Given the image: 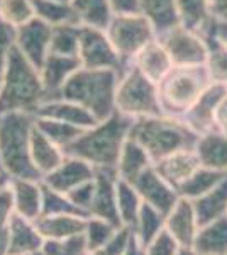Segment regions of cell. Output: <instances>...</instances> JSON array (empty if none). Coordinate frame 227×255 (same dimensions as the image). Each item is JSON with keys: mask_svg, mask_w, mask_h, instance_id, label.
Instances as JSON below:
<instances>
[{"mask_svg": "<svg viewBox=\"0 0 227 255\" xmlns=\"http://www.w3.org/2000/svg\"><path fill=\"white\" fill-rule=\"evenodd\" d=\"M227 172L221 170H214V168L207 167H200L187 182H183L181 186L176 189L180 197H187L190 201H195L199 197L205 196L209 191H212L214 187L224 179V175Z\"/></svg>", "mask_w": 227, "mask_h": 255, "instance_id": "33", "label": "cell"}, {"mask_svg": "<svg viewBox=\"0 0 227 255\" xmlns=\"http://www.w3.org/2000/svg\"><path fill=\"white\" fill-rule=\"evenodd\" d=\"M34 7L36 17L43 19L51 26H63V24H78L75 10L72 3L56 2V0H31Z\"/></svg>", "mask_w": 227, "mask_h": 255, "instance_id": "34", "label": "cell"}, {"mask_svg": "<svg viewBox=\"0 0 227 255\" xmlns=\"http://www.w3.org/2000/svg\"><path fill=\"white\" fill-rule=\"evenodd\" d=\"M151 165H152V160L150 155H148V151L144 150L136 139L127 136V139L122 145L117 168H115L119 179L133 184L134 180Z\"/></svg>", "mask_w": 227, "mask_h": 255, "instance_id": "24", "label": "cell"}, {"mask_svg": "<svg viewBox=\"0 0 227 255\" xmlns=\"http://www.w3.org/2000/svg\"><path fill=\"white\" fill-rule=\"evenodd\" d=\"M9 180H10V177L7 175V174H0V191H2L3 187L9 184Z\"/></svg>", "mask_w": 227, "mask_h": 255, "instance_id": "54", "label": "cell"}, {"mask_svg": "<svg viewBox=\"0 0 227 255\" xmlns=\"http://www.w3.org/2000/svg\"><path fill=\"white\" fill-rule=\"evenodd\" d=\"M78 46H80V27L76 24L53 26L49 53L65 56H78Z\"/></svg>", "mask_w": 227, "mask_h": 255, "instance_id": "35", "label": "cell"}, {"mask_svg": "<svg viewBox=\"0 0 227 255\" xmlns=\"http://www.w3.org/2000/svg\"><path fill=\"white\" fill-rule=\"evenodd\" d=\"M56 2H63V3H72V0H56Z\"/></svg>", "mask_w": 227, "mask_h": 255, "instance_id": "55", "label": "cell"}, {"mask_svg": "<svg viewBox=\"0 0 227 255\" xmlns=\"http://www.w3.org/2000/svg\"><path fill=\"white\" fill-rule=\"evenodd\" d=\"M181 247L166 230L159 233L150 245L143 249V255H178Z\"/></svg>", "mask_w": 227, "mask_h": 255, "instance_id": "43", "label": "cell"}, {"mask_svg": "<svg viewBox=\"0 0 227 255\" xmlns=\"http://www.w3.org/2000/svg\"><path fill=\"white\" fill-rule=\"evenodd\" d=\"M78 68H81L78 56H65L49 53L39 70L46 94H60L63 85L67 84V80Z\"/></svg>", "mask_w": 227, "mask_h": 255, "instance_id": "21", "label": "cell"}, {"mask_svg": "<svg viewBox=\"0 0 227 255\" xmlns=\"http://www.w3.org/2000/svg\"><path fill=\"white\" fill-rule=\"evenodd\" d=\"M78 60L81 68L88 70H115L121 68V56L102 29L90 26L80 27Z\"/></svg>", "mask_w": 227, "mask_h": 255, "instance_id": "9", "label": "cell"}, {"mask_svg": "<svg viewBox=\"0 0 227 255\" xmlns=\"http://www.w3.org/2000/svg\"><path fill=\"white\" fill-rule=\"evenodd\" d=\"M192 249L199 255H227V215L199 226Z\"/></svg>", "mask_w": 227, "mask_h": 255, "instance_id": "23", "label": "cell"}, {"mask_svg": "<svg viewBox=\"0 0 227 255\" xmlns=\"http://www.w3.org/2000/svg\"><path fill=\"white\" fill-rule=\"evenodd\" d=\"M44 101L46 90L39 70L14 44L0 80V114L14 111L34 114Z\"/></svg>", "mask_w": 227, "mask_h": 255, "instance_id": "2", "label": "cell"}, {"mask_svg": "<svg viewBox=\"0 0 227 255\" xmlns=\"http://www.w3.org/2000/svg\"><path fill=\"white\" fill-rule=\"evenodd\" d=\"M224 94L226 89L222 85H216V87H210L209 90L202 92V96L197 99L195 104L185 113L183 123L197 134L212 131L216 109L224 99Z\"/></svg>", "mask_w": 227, "mask_h": 255, "instance_id": "17", "label": "cell"}, {"mask_svg": "<svg viewBox=\"0 0 227 255\" xmlns=\"http://www.w3.org/2000/svg\"><path fill=\"white\" fill-rule=\"evenodd\" d=\"M136 191L139 192L144 203L151 204L164 216L170 213V209L175 206L180 199V194L175 187H171L166 180L156 172L154 165L148 167L141 175L133 182Z\"/></svg>", "mask_w": 227, "mask_h": 255, "instance_id": "13", "label": "cell"}, {"mask_svg": "<svg viewBox=\"0 0 227 255\" xmlns=\"http://www.w3.org/2000/svg\"><path fill=\"white\" fill-rule=\"evenodd\" d=\"M119 230L121 228L114 226L112 223H109V221L102 220V218L88 216L85 223V230H83V237H85L86 247H88V252H93V250L100 249L102 245L109 244Z\"/></svg>", "mask_w": 227, "mask_h": 255, "instance_id": "38", "label": "cell"}, {"mask_svg": "<svg viewBox=\"0 0 227 255\" xmlns=\"http://www.w3.org/2000/svg\"><path fill=\"white\" fill-rule=\"evenodd\" d=\"M109 3L115 15L141 14V0H109Z\"/></svg>", "mask_w": 227, "mask_h": 255, "instance_id": "48", "label": "cell"}, {"mask_svg": "<svg viewBox=\"0 0 227 255\" xmlns=\"http://www.w3.org/2000/svg\"><path fill=\"white\" fill-rule=\"evenodd\" d=\"M214 125H217L219 133L227 136V97L222 99L221 104L216 109V116H214Z\"/></svg>", "mask_w": 227, "mask_h": 255, "instance_id": "49", "label": "cell"}, {"mask_svg": "<svg viewBox=\"0 0 227 255\" xmlns=\"http://www.w3.org/2000/svg\"><path fill=\"white\" fill-rule=\"evenodd\" d=\"M164 230L175 238L180 247H192L199 232V221L193 201L180 197L176 204L164 216Z\"/></svg>", "mask_w": 227, "mask_h": 255, "instance_id": "15", "label": "cell"}, {"mask_svg": "<svg viewBox=\"0 0 227 255\" xmlns=\"http://www.w3.org/2000/svg\"><path fill=\"white\" fill-rule=\"evenodd\" d=\"M117 85L115 70L78 68L63 85L60 99L85 108L97 118V121H105L115 113Z\"/></svg>", "mask_w": 227, "mask_h": 255, "instance_id": "5", "label": "cell"}, {"mask_svg": "<svg viewBox=\"0 0 227 255\" xmlns=\"http://www.w3.org/2000/svg\"><path fill=\"white\" fill-rule=\"evenodd\" d=\"M41 252L44 255H88L83 233L67 238H46Z\"/></svg>", "mask_w": 227, "mask_h": 255, "instance_id": "40", "label": "cell"}, {"mask_svg": "<svg viewBox=\"0 0 227 255\" xmlns=\"http://www.w3.org/2000/svg\"><path fill=\"white\" fill-rule=\"evenodd\" d=\"M133 238V230L121 228L109 244L102 245L100 249L93 250L88 255H126V250L129 247V242Z\"/></svg>", "mask_w": 227, "mask_h": 255, "instance_id": "44", "label": "cell"}, {"mask_svg": "<svg viewBox=\"0 0 227 255\" xmlns=\"http://www.w3.org/2000/svg\"><path fill=\"white\" fill-rule=\"evenodd\" d=\"M202 167L227 172V136L219 131H209L199 136L195 145Z\"/></svg>", "mask_w": 227, "mask_h": 255, "instance_id": "25", "label": "cell"}, {"mask_svg": "<svg viewBox=\"0 0 227 255\" xmlns=\"http://www.w3.org/2000/svg\"><path fill=\"white\" fill-rule=\"evenodd\" d=\"M14 213H15V209H14V199H12V189H10V184H7V186L0 191V255H7L10 223H12Z\"/></svg>", "mask_w": 227, "mask_h": 255, "instance_id": "42", "label": "cell"}, {"mask_svg": "<svg viewBox=\"0 0 227 255\" xmlns=\"http://www.w3.org/2000/svg\"><path fill=\"white\" fill-rule=\"evenodd\" d=\"M34 116L56 119V121H63L68 123V125L78 126L81 129H88V128H93L97 123H100L97 121V118L90 111H86L85 108H81V106H78L72 101H65V99L44 101L34 111Z\"/></svg>", "mask_w": 227, "mask_h": 255, "instance_id": "18", "label": "cell"}, {"mask_svg": "<svg viewBox=\"0 0 227 255\" xmlns=\"http://www.w3.org/2000/svg\"><path fill=\"white\" fill-rule=\"evenodd\" d=\"M44 238L38 232V226L34 221H29L26 218L14 213L10 223L9 235V249L7 255H34L43 249Z\"/></svg>", "mask_w": 227, "mask_h": 255, "instance_id": "20", "label": "cell"}, {"mask_svg": "<svg viewBox=\"0 0 227 255\" xmlns=\"http://www.w3.org/2000/svg\"><path fill=\"white\" fill-rule=\"evenodd\" d=\"M41 186H43V213H41V216H53V215L86 216L85 213H81L80 209L70 201V197L67 194L48 187L44 182H41Z\"/></svg>", "mask_w": 227, "mask_h": 255, "instance_id": "39", "label": "cell"}, {"mask_svg": "<svg viewBox=\"0 0 227 255\" xmlns=\"http://www.w3.org/2000/svg\"><path fill=\"white\" fill-rule=\"evenodd\" d=\"M53 26L39 17H32L26 24L15 27V46L26 58L41 70L44 60L49 55Z\"/></svg>", "mask_w": 227, "mask_h": 255, "instance_id": "10", "label": "cell"}, {"mask_svg": "<svg viewBox=\"0 0 227 255\" xmlns=\"http://www.w3.org/2000/svg\"><path fill=\"white\" fill-rule=\"evenodd\" d=\"M36 116L32 113L0 114V160L10 179L41 180L31 160V133Z\"/></svg>", "mask_w": 227, "mask_h": 255, "instance_id": "3", "label": "cell"}, {"mask_svg": "<svg viewBox=\"0 0 227 255\" xmlns=\"http://www.w3.org/2000/svg\"><path fill=\"white\" fill-rule=\"evenodd\" d=\"M14 209L19 216L36 221L43 213V186L41 180L10 179Z\"/></svg>", "mask_w": 227, "mask_h": 255, "instance_id": "19", "label": "cell"}, {"mask_svg": "<svg viewBox=\"0 0 227 255\" xmlns=\"http://www.w3.org/2000/svg\"><path fill=\"white\" fill-rule=\"evenodd\" d=\"M129 136L148 151L152 163L175 151L195 150L199 141V134L190 129L183 119H173L171 116L134 119Z\"/></svg>", "mask_w": 227, "mask_h": 255, "instance_id": "4", "label": "cell"}, {"mask_svg": "<svg viewBox=\"0 0 227 255\" xmlns=\"http://www.w3.org/2000/svg\"><path fill=\"white\" fill-rule=\"evenodd\" d=\"M141 14L146 15L152 27L163 34L180 24L176 0H141Z\"/></svg>", "mask_w": 227, "mask_h": 255, "instance_id": "30", "label": "cell"}, {"mask_svg": "<svg viewBox=\"0 0 227 255\" xmlns=\"http://www.w3.org/2000/svg\"><path fill=\"white\" fill-rule=\"evenodd\" d=\"M31 160L41 177L53 172L65 160V151L49 139L43 131L36 126L31 133Z\"/></svg>", "mask_w": 227, "mask_h": 255, "instance_id": "22", "label": "cell"}, {"mask_svg": "<svg viewBox=\"0 0 227 255\" xmlns=\"http://www.w3.org/2000/svg\"><path fill=\"white\" fill-rule=\"evenodd\" d=\"M164 230V215L161 211H158L156 208H152L151 204L144 203L139 209V216L136 221L133 233L136 237V240L139 242V245L146 247L150 245L156 237L159 235Z\"/></svg>", "mask_w": 227, "mask_h": 255, "instance_id": "32", "label": "cell"}, {"mask_svg": "<svg viewBox=\"0 0 227 255\" xmlns=\"http://www.w3.org/2000/svg\"><path fill=\"white\" fill-rule=\"evenodd\" d=\"M115 191H117V211L121 223L124 228H134L136 221L139 216V209L143 206V199L139 192L136 191L133 184L126 182V180L119 179L115 184Z\"/></svg>", "mask_w": 227, "mask_h": 255, "instance_id": "31", "label": "cell"}, {"mask_svg": "<svg viewBox=\"0 0 227 255\" xmlns=\"http://www.w3.org/2000/svg\"><path fill=\"white\" fill-rule=\"evenodd\" d=\"M210 75L217 82H227V48L216 44L210 55Z\"/></svg>", "mask_w": 227, "mask_h": 255, "instance_id": "47", "label": "cell"}, {"mask_svg": "<svg viewBox=\"0 0 227 255\" xmlns=\"http://www.w3.org/2000/svg\"><path fill=\"white\" fill-rule=\"evenodd\" d=\"M36 17L31 0H0V19L19 27Z\"/></svg>", "mask_w": 227, "mask_h": 255, "instance_id": "41", "label": "cell"}, {"mask_svg": "<svg viewBox=\"0 0 227 255\" xmlns=\"http://www.w3.org/2000/svg\"><path fill=\"white\" fill-rule=\"evenodd\" d=\"M0 174H5V172H3V167H2V160H0Z\"/></svg>", "mask_w": 227, "mask_h": 255, "instance_id": "56", "label": "cell"}, {"mask_svg": "<svg viewBox=\"0 0 227 255\" xmlns=\"http://www.w3.org/2000/svg\"><path fill=\"white\" fill-rule=\"evenodd\" d=\"M199 226L227 215V174L212 191L193 201Z\"/></svg>", "mask_w": 227, "mask_h": 255, "instance_id": "28", "label": "cell"}, {"mask_svg": "<svg viewBox=\"0 0 227 255\" xmlns=\"http://www.w3.org/2000/svg\"><path fill=\"white\" fill-rule=\"evenodd\" d=\"M216 31H217V34H219V38L224 39V43L227 44V22L219 24V26L216 27Z\"/></svg>", "mask_w": 227, "mask_h": 255, "instance_id": "52", "label": "cell"}, {"mask_svg": "<svg viewBox=\"0 0 227 255\" xmlns=\"http://www.w3.org/2000/svg\"><path fill=\"white\" fill-rule=\"evenodd\" d=\"M72 7L83 26L104 31L112 20V9L109 0H72Z\"/></svg>", "mask_w": 227, "mask_h": 255, "instance_id": "29", "label": "cell"}, {"mask_svg": "<svg viewBox=\"0 0 227 255\" xmlns=\"http://www.w3.org/2000/svg\"><path fill=\"white\" fill-rule=\"evenodd\" d=\"M95 172H97V168L90 165L88 162H85V160L65 155L63 162L53 172L44 175L41 179V182H44L48 187L55 189L58 192L68 194L70 191H73L80 184L86 182V180H92L95 177Z\"/></svg>", "mask_w": 227, "mask_h": 255, "instance_id": "14", "label": "cell"}, {"mask_svg": "<svg viewBox=\"0 0 227 255\" xmlns=\"http://www.w3.org/2000/svg\"><path fill=\"white\" fill-rule=\"evenodd\" d=\"M209 0H176V14L181 27L187 31H199L205 26Z\"/></svg>", "mask_w": 227, "mask_h": 255, "instance_id": "37", "label": "cell"}, {"mask_svg": "<svg viewBox=\"0 0 227 255\" xmlns=\"http://www.w3.org/2000/svg\"><path fill=\"white\" fill-rule=\"evenodd\" d=\"M115 111L133 119L163 116L154 82L134 67L127 72L115 90Z\"/></svg>", "mask_w": 227, "mask_h": 255, "instance_id": "7", "label": "cell"}, {"mask_svg": "<svg viewBox=\"0 0 227 255\" xmlns=\"http://www.w3.org/2000/svg\"><path fill=\"white\" fill-rule=\"evenodd\" d=\"M209 7L217 17L227 20V0H209Z\"/></svg>", "mask_w": 227, "mask_h": 255, "instance_id": "50", "label": "cell"}, {"mask_svg": "<svg viewBox=\"0 0 227 255\" xmlns=\"http://www.w3.org/2000/svg\"><path fill=\"white\" fill-rule=\"evenodd\" d=\"M107 36L119 56L138 55L152 38V24L146 15H115L107 27Z\"/></svg>", "mask_w": 227, "mask_h": 255, "instance_id": "8", "label": "cell"}, {"mask_svg": "<svg viewBox=\"0 0 227 255\" xmlns=\"http://www.w3.org/2000/svg\"><path fill=\"white\" fill-rule=\"evenodd\" d=\"M126 255H143V247L139 245L138 240H136L134 233H133V238H131V242H129V247H127V250H126Z\"/></svg>", "mask_w": 227, "mask_h": 255, "instance_id": "51", "label": "cell"}, {"mask_svg": "<svg viewBox=\"0 0 227 255\" xmlns=\"http://www.w3.org/2000/svg\"><path fill=\"white\" fill-rule=\"evenodd\" d=\"M138 67L144 75L148 77L151 82H161L166 77V73L171 70V58L168 55V51L164 49L163 44L158 43H150L144 46L141 51L138 53Z\"/></svg>", "mask_w": 227, "mask_h": 255, "instance_id": "26", "label": "cell"}, {"mask_svg": "<svg viewBox=\"0 0 227 255\" xmlns=\"http://www.w3.org/2000/svg\"><path fill=\"white\" fill-rule=\"evenodd\" d=\"M133 118L115 111L105 121L97 123L65 148V155L81 158L95 168H117L124 141L129 136Z\"/></svg>", "mask_w": 227, "mask_h": 255, "instance_id": "1", "label": "cell"}, {"mask_svg": "<svg viewBox=\"0 0 227 255\" xmlns=\"http://www.w3.org/2000/svg\"><path fill=\"white\" fill-rule=\"evenodd\" d=\"M88 216L80 215H53L41 216L34 221L38 232L43 238H67L73 235H80L85 230V223Z\"/></svg>", "mask_w": 227, "mask_h": 255, "instance_id": "27", "label": "cell"}, {"mask_svg": "<svg viewBox=\"0 0 227 255\" xmlns=\"http://www.w3.org/2000/svg\"><path fill=\"white\" fill-rule=\"evenodd\" d=\"M163 46L170 55L171 63L178 67H197L207 60V48L202 39L181 26H175L164 32Z\"/></svg>", "mask_w": 227, "mask_h": 255, "instance_id": "11", "label": "cell"}, {"mask_svg": "<svg viewBox=\"0 0 227 255\" xmlns=\"http://www.w3.org/2000/svg\"><path fill=\"white\" fill-rule=\"evenodd\" d=\"M178 255H199V254H197L195 250L192 249V247H181Z\"/></svg>", "mask_w": 227, "mask_h": 255, "instance_id": "53", "label": "cell"}, {"mask_svg": "<svg viewBox=\"0 0 227 255\" xmlns=\"http://www.w3.org/2000/svg\"><path fill=\"white\" fill-rule=\"evenodd\" d=\"M117 172L110 168H97L95 172V192L88 209V216L102 218L117 228H124L117 211Z\"/></svg>", "mask_w": 227, "mask_h": 255, "instance_id": "12", "label": "cell"}, {"mask_svg": "<svg viewBox=\"0 0 227 255\" xmlns=\"http://www.w3.org/2000/svg\"><path fill=\"white\" fill-rule=\"evenodd\" d=\"M93 192H95V177L92 180H86V182L80 184V186L75 187L73 191H70L67 196L81 213H85V215L88 216V209L93 199Z\"/></svg>", "mask_w": 227, "mask_h": 255, "instance_id": "45", "label": "cell"}, {"mask_svg": "<svg viewBox=\"0 0 227 255\" xmlns=\"http://www.w3.org/2000/svg\"><path fill=\"white\" fill-rule=\"evenodd\" d=\"M36 126H38L55 145L60 146L61 150H65L68 145H72V143L85 131L78 126L68 125V123L56 121V119H46V118H36Z\"/></svg>", "mask_w": 227, "mask_h": 255, "instance_id": "36", "label": "cell"}, {"mask_svg": "<svg viewBox=\"0 0 227 255\" xmlns=\"http://www.w3.org/2000/svg\"><path fill=\"white\" fill-rule=\"evenodd\" d=\"M15 44V27L0 19V80H2L3 70H5L7 60L12 46Z\"/></svg>", "mask_w": 227, "mask_h": 255, "instance_id": "46", "label": "cell"}, {"mask_svg": "<svg viewBox=\"0 0 227 255\" xmlns=\"http://www.w3.org/2000/svg\"><path fill=\"white\" fill-rule=\"evenodd\" d=\"M207 73L204 68L197 67H178L170 70L159 82V104L166 116H180L185 114L202 96Z\"/></svg>", "mask_w": 227, "mask_h": 255, "instance_id": "6", "label": "cell"}, {"mask_svg": "<svg viewBox=\"0 0 227 255\" xmlns=\"http://www.w3.org/2000/svg\"><path fill=\"white\" fill-rule=\"evenodd\" d=\"M152 165H154L156 172L175 189H178L181 184L187 182L190 177L202 167L195 150L175 151V153L154 162Z\"/></svg>", "mask_w": 227, "mask_h": 255, "instance_id": "16", "label": "cell"}]
</instances>
